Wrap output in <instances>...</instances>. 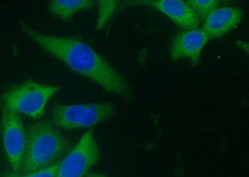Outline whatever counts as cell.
Returning a JSON list of instances; mask_svg holds the SVG:
<instances>
[{"instance_id":"1","label":"cell","mask_w":249,"mask_h":177,"mask_svg":"<svg viewBox=\"0 0 249 177\" xmlns=\"http://www.w3.org/2000/svg\"><path fill=\"white\" fill-rule=\"evenodd\" d=\"M24 34L44 51L76 74L103 89L131 101L133 92L124 77L104 57L82 39L72 36L44 34L21 22Z\"/></svg>"},{"instance_id":"2","label":"cell","mask_w":249,"mask_h":177,"mask_svg":"<svg viewBox=\"0 0 249 177\" xmlns=\"http://www.w3.org/2000/svg\"><path fill=\"white\" fill-rule=\"evenodd\" d=\"M71 147V142L53 124L47 121L32 124L26 130L20 174L34 173L50 167Z\"/></svg>"},{"instance_id":"3","label":"cell","mask_w":249,"mask_h":177,"mask_svg":"<svg viewBox=\"0 0 249 177\" xmlns=\"http://www.w3.org/2000/svg\"><path fill=\"white\" fill-rule=\"evenodd\" d=\"M59 90L60 87L57 86L27 81L4 93L2 102L3 105L18 113L39 119L44 114L48 101Z\"/></svg>"},{"instance_id":"4","label":"cell","mask_w":249,"mask_h":177,"mask_svg":"<svg viewBox=\"0 0 249 177\" xmlns=\"http://www.w3.org/2000/svg\"><path fill=\"white\" fill-rule=\"evenodd\" d=\"M115 112L111 102L57 105L52 111V121L55 127L67 130L88 128L108 120Z\"/></svg>"},{"instance_id":"5","label":"cell","mask_w":249,"mask_h":177,"mask_svg":"<svg viewBox=\"0 0 249 177\" xmlns=\"http://www.w3.org/2000/svg\"><path fill=\"white\" fill-rule=\"evenodd\" d=\"M101 157L93 130H89L61 161L56 177H84Z\"/></svg>"},{"instance_id":"6","label":"cell","mask_w":249,"mask_h":177,"mask_svg":"<svg viewBox=\"0 0 249 177\" xmlns=\"http://www.w3.org/2000/svg\"><path fill=\"white\" fill-rule=\"evenodd\" d=\"M2 141L6 158L13 172L20 174L26 145V130L18 113L2 105Z\"/></svg>"},{"instance_id":"7","label":"cell","mask_w":249,"mask_h":177,"mask_svg":"<svg viewBox=\"0 0 249 177\" xmlns=\"http://www.w3.org/2000/svg\"><path fill=\"white\" fill-rule=\"evenodd\" d=\"M210 39L201 30H184L171 40L170 54L173 61L186 59L194 66L199 63L204 46Z\"/></svg>"},{"instance_id":"8","label":"cell","mask_w":249,"mask_h":177,"mask_svg":"<svg viewBox=\"0 0 249 177\" xmlns=\"http://www.w3.org/2000/svg\"><path fill=\"white\" fill-rule=\"evenodd\" d=\"M143 2L144 4L152 6L163 13L184 30H194L199 28L201 21L187 1L181 0H157Z\"/></svg>"},{"instance_id":"9","label":"cell","mask_w":249,"mask_h":177,"mask_svg":"<svg viewBox=\"0 0 249 177\" xmlns=\"http://www.w3.org/2000/svg\"><path fill=\"white\" fill-rule=\"evenodd\" d=\"M243 17V11L239 7L219 8L207 17L201 30L210 40L221 38L236 28Z\"/></svg>"},{"instance_id":"10","label":"cell","mask_w":249,"mask_h":177,"mask_svg":"<svg viewBox=\"0 0 249 177\" xmlns=\"http://www.w3.org/2000/svg\"><path fill=\"white\" fill-rule=\"evenodd\" d=\"M95 1L91 0H76V1H51L49 3V12L53 16L64 20L70 21L77 13L89 10L95 6Z\"/></svg>"},{"instance_id":"11","label":"cell","mask_w":249,"mask_h":177,"mask_svg":"<svg viewBox=\"0 0 249 177\" xmlns=\"http://www.w3.org/2000/svg\"><path fill=\"white\" fill-rule=\"evenodd\" d=\"M195 11L200 21L205 19L219 8L220 1L217 0H190L186 1Z\"/></svg>"},{"instance_id":"12","label":"cell","mask_w":249,"mask_h":177,"mask_svg":"<svg viewBox=\"0 0 249 177\" xmlns=\"http://www.w3.org/2000/svg\"><path fill=\"white\" fill-rule=\"evenodd\" d=\"M119 5L120 1H98L99 12L96 26L97 30H102L105 27Z\"/></svg>"},{"instance_id":"13","label":"cell","mask_w":249,"mask_h":177,"mask_svg":"<svg viewBox=\"0 0 249 177\" xmlns=\"http://www.w3.org/2000/svg\"><path fill=\"white\" fill-rule=\"evenodd\" d=\"M61 163V161H57L46 169L29 174H20L10 170H3L1 177H56Z\"/></svg>"},{"instance_id":"14","label":"cell","mask_w":249,"mask_h":177,"mask_svg":"<svg viewBox=\"0 0 249 177\" xmlns=\"http://www.w3.org/2000/svg\"><path fill=\"white\" fill-rule=\"evenodd\" d=\"M87 177H107L104 175L99 173H90L87 175Z\"/></svg>"}]
</instances>
